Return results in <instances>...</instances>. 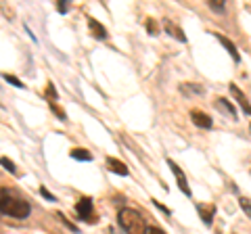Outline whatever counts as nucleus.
Returning <instances> with one entry per match:
<instances>
[{
  "label": "nucleus",
  "instance_id": "nucleus-16",
  "mask_svg": "<svg viewBox=\"0 0 251 234\" xmlns=\"http://www.w3.org/2000/svg\"><path fill=\"white\" fill-rule=\"evenodd\" d=\"M44 96L49 98L50 103H54V100H57V92H54V86H52V84L46 86V94H44Z\"/></svg>",
  "mask_w": 251,
  "mask_h": 234
},
{
  "label": "nucleus",
  "instance_id": "nucleus-18",
  "mask_svg": "<svg viewBox=\"0 0 251 234\" xmlns=\"http://www.w3.org/2000/svg\"><path fill=\"white\" fill-rule=\"evenodd\" d=\"M239 203H241V207L245 209V213H247V215H251V201H249V199H245V197H241V201H239Z\"/></svg>",
  "mask_w": 251,
  "mask_h": 234
},
{
  "label": "nucleus",
  "instance_id": "nucleus-5",
  "mask_svg": "<svg viewBox=\"0 0 251 234\" xmlns=\"http://www.w3.org/2000/svg\"><path fill=\"white\" fill-rule=\"evenodd\" d=\"M191 119L195 126H199L203 130H211V126H214V121L209 119V115H205L203 111H191Z\"/></svg>",
  "mask_w": 251,
  "mask_h": 234
},
{
  "label": "nucleus",
  "instance_id": "nucleus-22",
  "mask_svg": "<svg viewBox=\"0 0 251 234\" xmlns=\"http://www.w3.org/2000/svg\"><path fill=\"white\" fill-rule=\"evenodd\" d=\"M149 234H166V232L161 228H157V226H151V228H149Z\"/></svg>",
  "mask_w": 251,
  "mask_h": 234
},
{
  "label": "nucleus",
  "instance_id": "nucleus-4",
  "mask_svg": "<svg viewBox=\"0 0 251 234\" xmlns=\"http://www.w3.org/2000/svg\"><path fill=\"white\" fill-rule=\"evenodd\" d=\"M168 165L172 167V174H174V178H176V182H178V188L182 190L186 197H191V188H188V180H186V176H184V171L180 169L178 165L172 159H168Z\"/></svg>",
  "mask_w": 251,
  "mask_h": 234
},
{
  "label": "nucleus",
  "instance_id": "nucleus-14",
  "mask_svg": "<svg viewBox=\"0 0 251 234\" xmlns=\"http://www.w3.org/2000/svg\"><path fill=\"white\" fill-rule=\"evenodd\" d=\"M0 165H2L6 171H11L13 176H19V171H17V165L11 161V159H6V157H0Z\"/></svg>",
  "mask_w": 251,
  "mask_h": 234
},
{
  "label": "nucleus",
  "instance_id": "nucleus-23",
  "mask_svg": "<svg viewBox=\"0 0 251 234\" xmlns=\"http://www.w3.org/2000/svg\"><path fill=\"white\" fill-rule=\"evenodd\" d=\"M249 130H251V126H249Z\"/></svg>",
  "mask_w": 251,
  "mask_h": 234
},
{
  "label": "nucleus",
  "instance_id": "nucleus-21",
  "mask_svg": "<svg viewBox=\"0 0 251 234\" xmlns=\"http://www.w3.org/2000/svg\"><path fill=\"white\" fill-rule=\"evenodd\" d=\"M40 194H42V197H44V199H49V201H54V197H52V194H50L49 190H46V188H44V186H42V188H40Z\"/></svg>",
  "mask_w": 251,
  "mask_h": 234
},
{
  "label": "nucleus",
  "instance_id": "nucleus-6",
  "mask_svg": "<svg viewBox=\"0 0 251 234\" xmlns=\"http://www.w3.org/2000/svg\"><path fill=\"white\" fill-rule=\"evenodd\" d=\"M107 167H109V171H113V174H117V176H128L130 174L128 165L122 163L120 159H115V157H107Z\"/></svg>",
  "mask_w": 251,
  "mask_h": 234
},
{
  "label": "nucleus",
  "instance_id": "nucleus-8",
  "mask_svg": "<svg viewBox=\"0 0 251 234\" xmlns=\"http://www.w3.org/2000/svg\"><path fill=\"white\" fill-rule=\"evenodd\" d=\"M216 38L220 40V44H222L224 48L230 52V57H232V61H234V63H239V61H241V57H239V50H237V46H234V44L228 40V38H226V36H222V34H216Z\"/></svg>",
  "mask_w": 251,
  "mask_h": 234
},
{
  "label": "nucleus",
  "instance_id": "nucleus-11",
  "mask_svg": "<svg viewBox=\"0 0 251 234\" xmlns=\"http://www.w3.org/2000/svg\"><path fill=\"white\" fill-rule=\"evenodd\" d=\"M197 211L201 213V220L205 224H211V220H214V213H216V207L214 205H197Z\"/></svg>",
  "mask_w": 251,
  "mask_h": 234
},
{
  "label": "nucleus",
  "instance_id": "nucleus-15",
  "mask_svg": "<svg viewBox=\"0 0 251 234\" xmlns=\"http://www.w3.org/2000/svg\"><path fill=\"white\" fill-rule=\"evenodd\" d=\"M50 109H52V113L57 115L61 121H67V115H65V111H63L61 107H57V103H50Z\"/></svg>",
  "mask_w": 251,
  "mask_h": 234
},
{
  "label": "nucleus",
  "instance_id": "nucleus-10",
  "mask_svg": "<svg viewBox=\"0 0 251 234\" xmlns=\"http://www.w3.org/2000/svg\"><path fill=\"white\" fill-rule=\"evenodd\" d=\"M163 27H166V32H168L172 38H176V40H180V42H186L184 32H182V29H180L178 25H174L172 21H163Z\"/></svg>",
  "mask_w": 251,
  "mask_h": 234
},
{
  "label": "nucleus",
  "instance_id": "nucleus-3",
  "mask_svg": "<svg viewBox=\"0 0 251 234\" xmlns=\"http://www.w3.org/2000/svg\"><path fill=\"white\" fill-rule=\"evenodd\" d=\"M75 213L80 220L88 222V224H94V205H92V199L90 197H82L80 201L75 203Z\"/></svg>",
  "mask_w": 251,
  "mask_h": 234
},
{
  "label": "nucleus",
  "instance_id": "nucleus-9",
  "mask_svg": "<svg viewBox=\"0 0 251 234\" xmlns=\"http://www.w3.org/2000/svg\"><path fill=\"white\" fill-rule=\"evenodd\" d=\"M230 94L234 96V98H237L239 100V105L243 107V111H245L247 115H251V105H249V100H247V96L245 94H243V92L237 88V86H234V84H230Z\"/></svg>",
  "mask_w": 251,
  "mask_h": 234
},
{
  "label": "nucleus",
  "instance_id": "nucleus-20",
  "mask_svg": "<svg viewBox=\"0 0 251 234\" xmlns=\"http://www.w3.org/2000/svg\"><path fill=\"white\" fill-rule=\"evenodd\" d=\"M57 11H59V13H67V2H65V0L57 2Z\"/></svg>",
  "mask_w": 251,
  "mask_h": 234
},
{
  "label": "nucleus",
  "instance_id": "nucleus-7",
  "mask_svg": "<svg viewBox=\"0 0 251 234\" xmlns=\"http://www.w3.org/2000/svg\"><path fill=\"white\" fill-rule=\"evenodd\" d=\"M88 29H90V34L97 38V40H105L107 38V29H105V25H100V23L97 21V19H88Z\"/></svg>",
  "mask_w": 251,
  "mask_h": 234
},
{
  "label": "nucleus",
  "instance_id": "nucleus-2",
  "mask_svg": "<svg viewBox=\"0 0 251 234\" xmlns=\"http://www.w3.org/2000/svg\"><path fill=\"white\" fill-rule=\"evenodd\" d=\"M117 220H120V226L128 234H149L147 220L136 211V209H132V207L120 209V213H117Z\"/></svg>",
  "mask_w": 251,
  "mask_h": 234
},
{
  "label": "nucleus",
  "instance_id": "nucleus-19",
  "mask_svg": "<svg viewBox=\"0 0 251 234\" xmlns=\"http://www.w3.org/2000/svg\"><path fill=\"white\" fill-rule=\"evenodd\" d=\"M209 6H211V9H216V11H222L224 9L222 0H209Z\"/></svg>",
  "mask_w": 251,
  "mask_h": 234
},
{
  "label": "nucleus",
  "instance_id": "nucleus-12",
  "mask_svg": "<svg viewBox=\"0 0 251 234\" xmlns=\"http://www.w3.org/2000/svg\"><path fill=\"white\" fill-rule=\"evenodd\" d=\"M216 107H218L222 113H228L232 119H237V111H234V107H232L226 98H218V100H216Z\"/></svg>",
  "mask_w": 251,
  "mask_h": 234
},
{
  "label": "nucleus",
  "instance_id": "nucleus-1",
  "mask_svg": "<svg viewBox=\"0 0 251 234\" xmlns=\"http://www.w3.org/2000/svg\"><path fill=\"white\" fill-rule=\"evenodd\" d=\"M0 213L15 217V220H25L31 213V205L25 199L17 197L13 190L0 188Z\"/></svg>",
  "mask_w": 251,
  "mask_h": 234
},
{
  "label": "nucleus",
  "instance_id": "nucleus-17",
  "mask_svg": "<svg viewBox=\"0 0 251 234\" xmlns=\"http://www.w3.org/2000/svg\"><path fill=\"white\" fill-rule=\"evenodd\" d=\"M4 80L9 82V84H13V86H17V88H23L21 80H17V77H15V75H9V73H4Z\"/></svg>",
  "mask_w": 251,
  "mask_h": 234
},
{
  "label": "nucleus",
  "instance_id": "nucleus-13",
  "mask_svg": "<svg viewBox=\"0 0 251 234\" xmlns=\"http://www.w3.org/2000/svg\"><path fill=\"white\" fill-rule=\"evenodd\" d=\"M72 159H77V161H90L92 155L86 151V149H74L72 151Z\"/></svg>",
  "mask_w": 251,
  "mask_h": 234
}]
</instances>
